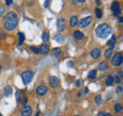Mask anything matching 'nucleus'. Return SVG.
Instances as JSON below:
<instances>
[{
	"mask_svg": "<svg viewBox=\"0 0 123 116\" xmlns=\"http://www.w3.org/2000/svg\"><path fill=\"white\" fill-rule=\"evenodd\" d=\"M18 25V16L15 12H9L8 14L5 16L4 19V27L5 29L9 31L14 30Z\"/></svg>",
	"mask_w": 123,
	"mask_h": 116,
	"instance_id": "obj_1",
	"label": "nucleus"
},
{
	"mask_svg": "<svg viewBox=\"0 0 123 116\" xmlns=\"http://www.w3.org/2000/svg\"><path fill=\"white\" fill-rule=\"evenodd\" d=\"M95 33H96V36L98 38H99V39H105V38H107L108 36L112 33V28L108 24L103 23V24L98 25L96 28Z\"/></svg>",
	"mask_w": 123,
	"mask_h": 116,
	"instance_id": "obj_2",
	"label": "nucleus"
},
{
	"mask_svg": "<svg viewBox=\"0 0 123 116\" xmlns=\"http://www.w3.org/2000/svg\"><path fill=\"white\" fill-rule=\"evenodd\" d=\"M21 77H22V80H23V83L25 85H28L30 84L33 78V72L31 70H27L24 73H22L21 75Z\"/></svg>",
	"mask_w": 123,
	"mask_h": 116,
	"instance_id": "obj_3",
	"label": "nucleus"
},
{
	"mask_svg": "<svg viewBox=\"0 0 123 116\" xmlns=\"http://www.w3.org/2000/svg\"><path fill=\"white\" fill-rule=\"evenodd\" d=\"M93 18L91 16H87V17H84L82 19H80V21H78V26L80 28V29H83V28H86L88 27L91 23H92Z\"/></svg>",
	"mask_w": 123,
	"mask_h": 116,
	"instance_id": "obj_4",
	"label": "nucleus"
},
{
	"mask_svg": "<svg viewBox=\"0 0 123 116\" xmlns=\"http://www.w3.org/2000/svg\"><path fill=\"white\" fill-rule=\"evenodd\" d=\"M122 60H123L122 54L120 52H117V53H116L114 55L113 59H112V63L115 66H120L122 64Z\"/></svg>",
	"mask_w": 123,
	"mask_h": 116,
	"instance_id": "obj_5",
	"label": "nucleus"
},
{
	"mask_svg": "<svg viewBox=\"0 0 123 116\" xmlns=\"http://www.w3.org/2000/svg\"><path fill=\"white\" fill-rule=\"evenodd\" d=\"M111 10H112V12H113V13H114L115 16L118 17L119 14H120V12H121V8H120V4H119V2H117V1H114V2L112 3Z\"/></svg>",
	"mask_w": 123,
	"mask_h": 116,
	"instance_id": "obj_6",
	"label": "nucleus"
},
{
	"mask_svg": "<svg viewBox=\"0 0 123 116\" xmlns=\"http://www.w3.org/2000/svg\"><path fill=\"white\" fill-rule=\"evenodd\" d=\"M21 114H22V116H31L32 114V109H31V106L25 105L21 110Z\"/></svg>",
	"mask_w": 123,
	"mask_h": 116,
	"instance_id": "obj_7",
	"label": "nucleus"
},
{
	"mask_svg": "<svg viewBox=\"0 0 123 116\" xmlns=\"http://www.w3.org/2000/svg\"><path fill=\"white\" fill-rule=\"evenodd\" d=\"M46 93H47V87H46V85H40L36 89V93L38 95H40V96L45 95Z\"/></svg>",
	"mask_w": 123,
	"mask_h": 116,
	"instance_id": "obj_8",
	"label": "nucleus"
},
{
	"mask_svg": "<svg viewBox=\"0 0 123 116\" xmlns=\"http://www.w3.org/2000/svg\"><path fill=\"white\" fill-rule=\"evenodd\" d=\"M64 28H65V19L62 17H60L57 21V29L60 31H62Z\"/></svg>",
	"mask_w": 123,
	"mask_h": 116,
	"instance_id": "obj_9",
	"label": "nucleus"
},
{
	"mask_svg": "<svg viewBox=\"0 0 123 116\" xmlns=\"http://www.w3.org/2000/svg\"><path fill=\"white\" fill-rule=\"evenodd\" d=\"M59 82H60V80H59L58 77H56V76H50L49 77V84H50V86L52 88L58 87Z\"/></svg>",
	"mask_w": 123,
	"mask_h": 116,
	"instance_id": "obj_10",
	"label": "nucleus"
},
{
	"mask_svg": "<svg viewBox=\"0 0 123 116\" xmlns=\"http://www.w3.org/2000/svg\"><path fill=\"white\" fill-rule=\"evenodd\" d=\"M91 57L93 58H95V59H98V58L100 57V55H101V51H100V49L99 48H94L92 51H91Z\"/></svg>",
	"mask_w": 123,
	"mask_h": 116,
	"instance_id": "obj_11",
	"label": "nucleus"
},
{
	"mask_svg": "<svg viewBox=\"0 0 123 116\" xmlns=\"http://www.w3.org/2000/svg\"><path fill=\"white\" fill-rule=\"evenodd\" d=\"M39 49H40V53L43 55H47L49 53V46L46 44H43Z\"/></svg>",
	"mask_w": 123,
	"mask_h": 116,
	"instance_id": "obj_12",
	"label": "nucleus"
},
{
	"mask_svg": "<svg viewBox=\"0 0 123 116\" xmlns=\"http://www.w3.org/2000/svg\"><path fill=\"white\" fill-rule=\"evenodd\" d=\"M74 38H75L77 41H81V40H83L84 35H83V33L80 32V30H75V31H74Z\"/></svg>",
	"mask_w": 123,
	"mask_h": 116,
	"instance_id": "obj_13",
	"label": "nucleus"
},
{
	"mask_svg": "<svg viewBox=\"0 0 123 116\" xmlns=\"http://www.w3.org/2000/svg\"><path fill=\"white\" fill-rule=\"evenodd\" d=\"M108 68V64L106 61H101L99 64H98V70L100 71V72H104V71H106Z\"/></svg>",
	"mask_w": 123,
	"mask_h": 116,
	"instance_id": "obj_14",
	"label": "nucleus"
},
{
	"mask_svg": "<svg viewBox=\"0 0 123 116\" xmlns=\"http://www.w3.org/2000/svg\"><path fill=\"white\" fill-rule=\"evenodd\" d=\"M105 83H106L107 86H112V85H114V83H115V78H114V76L108 75L107 77H106V79H105Z\"/></svg>",
	"mask_w": 123,
	"mask_h": 116,
	"instance_id": "obj_15",
	"label": "nucleus"
},
{
	"mask_svg": "<svg viewBox=\"0 0 123 116\" xmlns=\"http://www.w3.org/2000/svg\"><path fill=\"white\" fill-rule=\"evenodd\" d=\"M52 54H53V57L54 58H59L60 55H61V48L59 47H56L52 50Z\"/></svg>",
	"mask_w": 123,
	"mask_h": 116,
	"instance_id": "obj_16",
	"label": "nucleus"
},
{
	"mask_svg": "<svg viewBox=\"0 0 123 116\" xmlns=\"http://www.w3.org/2000/svg\"><path fill=\"white\" fill-rule=\"evenodd\" d=\"M78 24V18L77 16H72L71 18H70V26L72 27V28H74V27H76Z\"/></svg>",
	"mask_w": 123,
	"mask_h": 116,
	"instance_id": "obj_17",
	"label": "nucleus"
},
{
	"mask_svg": "<svg viewBox=\"0 0 123 116\" xmlns=\"http://www.w3.org/2000/svg\"><path fill=\"white\" fill-rule=\"evenodd\" d=\"M4 93H5V95H7V96L11 95V94L12 93V88L11 87V86H6V87L4 88Z\"/></svg>",
	"mask_w": 123,
	"mask_h": 116,
	"instance_id": "obj_18",
	"label": "nucleus"
},
{
	"mask_svg": "<svg viewBox=\"0 0 123 116\" xmlns=\"http://www.w3.org/2000/svg\"><path fill=\"white\" fill-rule=\"evenodd\" d=\"M88 78H90V79H95L96 78V76H97V70H90L89 72H88Z\"/></svg>",
	"mask_w": 123,
	"mask_h": 116,
	"instance_id": "obj_19",
	"label": "nucleus"
},
{
	"mask_svg": "<svg viewBox=\"0 0 123 116\" xmlns=\"http://www.w3.org/2000/svg\"><path fill=\"white\" fill-rule=\"evenodd\" d=\"M18 38H19V45H21V44L24 43V41H25V35H24V33L23 32H18Z\"/></svg>",
	"mask_w": 123,
	"mask_h": 116,
	"instance_id": "obj_20",
	"label": "nucleus"
},
{
	"mask_svg": "<svg viewBox=\"0 0 123 116\" xmlns=\"http://www.w3.org/2000/svg\"><path fill=\"white\" fill-rule=\"evenodd\" d=\"M112 54H113V47L109 48V49H107V50L105 51V53H104V57H105L106 58H111V56H112Z\"/></svg>",
	"mask_w": 123,
	"mask_h": 116,
	"instance_id": "obj_21",
	"label": "nucleus"
},
{
	"mask_svg": "<svg viewBox=\"0 0 123 116\" xmlns=\"http://www.w3.org/2000/svg\"><path fill=\"white\" fill-rule=\"evenodd\" d=\"M116 40H117L116 35H113L112 38L107 42V44L108 45H112V47H114V44H115V43H116Z\"/></svg>",
	"mask_w": 123,
	"mask_h": 116,
	"instance_id": "obj_22",
	"label": "nucleus"
},
{
	"mask_svg": "<svg viewBox=\"0 0 123 116\" xmlns=\"http://www.w3.org/2000/svg\"><path fill=\"white\" fill-rule=\"evenodd\" d=\"M42 40H43V42H48L49 41V33L48 32H44L43 34H42Z\"/></svg>",
	"mask_w": 123,
	"mask_h": 116,
	"instance_id": "obj_23",
	"label": "nucleus"
},
{
	"mask_svg": "<svg viewBox=\"0 0 123 116\" xmlns=\"http://www.w3.org/2000/svg\"><path fill=\"white\" fill-rule=\"evenodd\" d=\"M115 111L117 113H120L122 111V105L121 104H116L115 105Z\"/></svg>",
	"mask_w": 123,
	"mask_h": 116,
	"instance_id": "obj_24",
	"label": "nucleus"
},
{
	"mask_svg": "<svg viewBox=\"0 0 123 116\" xmlns=\"http://www.w3.org/2000/svg\"><path fill=\"white\" fill-rule=\"evenodd\" d=\"M95 13H96V16H97L98 19H100L102 17V12H101V10L99 8H97L95 10Z\"/></svg>",
	"mask_w": 123,
	"mask_h": 116,
	"instance_id": "obj_25",
	"label": "nucleus"
},
{
	"mask_svg": "<svg viewBox=\"0 0 123 116\" xmlns=\"http://www.w3.org/2000/svg\"><path fill=\"white\" fill-rule=\"evenodd\" d=\"M95 102H96V104L98 106H101V104H102V98H101V96L100 95H97L95 97Z\"/></svg>",
	"mask_w": 123,
	"mask_h": 116,
	"instance_id": "obj_26",
	"label": "nucleus"
},
{
	"mask_svg": "<svg viewBox=\"0 0 123 116\" xmlns=\"http://www.w3.org/2000/svg\"><path fill=\"white\" fill-rule=\"evenodd\" d=\"M21 98H23V92L22 91H17L16 92V100L19 101Z\"/></svg>",
	"mask_w": 123,
	"mask_h": 116,
	"instance_id": "obj_27",
	"label": "nucleus"
},
{
	"mask_svg": "<svg viewBox=\"0 0 123 116\" xmlns=\"http://www.w3.org/2000/svg\"><path fill=\"white\" fill-rule=\"evenodd\" d=\"M31 50L34 53V54H40V49L34 46H31Z\"/></svg>",
	"mask_w": 123,
	"mask_h": 116,
	"instance_id": "obj_28",
	"label": "nucleus"
},
{
	"mask_svg": "<svg viewBox=\"0 0 123 116\" xmlns=\"http://www.w3.org/2000/svg\"><path fill=\"white\" fill-rule=\"evenodd\" d=\"M56 41H57L58 43H62V42H63V36H62V35L56 36Z\"/></svg>",
	"mask_w": 123,
	"mask_h": 116,
	"instance_id": "obj_29",
	"label": "nucleus"
},
{
	"mask_svg": "<svg viewBox=\"0 0 123 116\" xmlns=\"http://www.w3.org/2000/svg\"><path fill=\"white\" fill-rule=\"evenodd\" d=\"M5 11H6V8L3 6H0V17H2L5 14Z\"/></svg>",
	"mask_w": 123,
	"mask_h": 116,
	"instance_id": "obj_30",
	"label": "nucleus"
},
{
	"mask_svg": "<svg viewBox=\"0 0 123 116\" xmlns=\"http://www.w3.org/2000/svg\"><path fill=\"white\" fill-rule=\"evenodd\" d=\"M98 116H112V114H110L109 112H105V111H100L98 112Z\"/></svg>",
	"mask_w": 123,
	"mask_h": 116,
	"instance_id": "obj_31",
	"label": "nucleus"
},
{
	"mask_svg": "<svg viewBox=\"0 0 123 116\" xmlns=\"http://www.w3.org/2000/svg\"><path fill=\"white\" fill-rule=\"evenodd\" d=\"M50 2H51V0H46V2H45V4H44V6H45V8H46V9H47V8L49 7Z\"/></svg>",
	"mask_w": 123,
	"mask_h": 116,
	"instance_id": "obj_32",
	"label": "nucleus"
},
{
	"mask_svg": "<svg viewBox=\"0 0 123 116\" xmlns=\"http://www.w3.org/2000/svg\"><path fill=\"white\" fill-rule=\"evenodd\" d=\"M117 93H121L123 92L122 86H117Z\"/></svg>",
	"mask_w": 123,
	"mask_h": 116,
	"instance_id": "obj_33",
	"label": "nucleus"
},
{
	"mask_svg": "<svg viewBox=\"0 0 123 116\" xmlns=\"http://www.w3.org/2000/svg\"><path fill=\"white\" fill-rule=\"evenodd\" d=\"M76 83H77L76 85H77L78 87H80V86L82 85V80H81V79H78L77 82H76Z\"/></svg>",
	"mask_w": 123,
	"mask_h": 116,
	"instance_id": "obj_34",
	"label": "nucleus"
},
{
	"mask_svg": "<svg viewBox=\"0 0 123 116\" xmlns=\"http://www.w3.org/2000/svg\"><path fill=\"white\" fill-rule=\"evenodd\" d=\"M27 102H28V98H27V97H25V96H23V101H22V104L25 106V105H27Z\"/></svg>",
	"mask_w": 123,
	"mask_h": 116,
	"instance_id": "obj_35",
	"label": "nucleus"
},
{
	"mask_svg": "<svg viewBox=\"0 0 123 116\" xmlns=\"http://www.w3.org/2000/svg\"><path fill=\"white\" fill-rule=\"evenodd\" d=\"M5 2L7 4V6H11L12 3V0H5Z\"/></svg>",
	"mask_w": 123,
	"mask_h": 116,
	"instance_id": "obj_36",
	"label": "nucleus"
},
{
	"mask_svg": "<svg viewBox=\"0 0 123 116\" xmlns=\"http://www.w3.org/2000/svg\"><path fill=\"white\" fill-rule=\"evenodd\" d=\"M116 81H117V83L120 82V77H118V75H116Z\"/></svg>",
	"mask_w": 123,
	"mask_h": 116,
	"instance_id": "obj_37",
	"label": "nucleus"
},
{
	"mask_svg": "<svg viewBox=\"0 0 123 116\" xmlns=\"http://www.w3.org/2000/svg\"><path fill=\"white\" fill-rule=\"evenodd\" d=\"M81 96V92H79L78 93V94H77V98L78 99H80V97Z\"/></svg>",
	"mask_w": 123,
	"mask_h": 116,
	"instance_id": "obj_38",
	"label": "nucleus"
},
{
	"mask_svg": "<svg viewBox=\"0 0 123 116\" xmlns=\"http://www.w3.org/2000/svg\"><path fill=\"white\" fill-rule=\"evenodd\" d=\"M118 21H119V23H120V24H122V23H123V18H122V17H119V18H118Z\"/></svg>",
	"mask_w": 123,
	"mask_h": 116,
	"instance_id": "obj_39",
	"label": "nucleus"
},
{
	"mask_svg": "<svg viewBox=\"0 0 123 116\" xmlns=\"http://www.w3.org/2000/svg\"><path fill=\"white\" fill-rule=\"evenodd\" d=\"M73 65H74V64H73V62H71V61H69V62H68V66H69V67H72Z\"/></svg>",
	"mask_w": 123,
	"mask_h": 116,
	"instance_id": "obj_40",
	"label": "nucleus"
},
{
	"mask_svg": "<svg viewBox=\"0 0 123 116\" xmlns=\"http://www.w3.org/2000/svg\"><path fill=\"white\" fill-rule=\"evenodd\" d=\"M77 2H79V3H84L85 0H77Z\"/></svg>",
	"mask_w": 123,
	"mask_h": 116,
	"instance_id": "obj_41",
	"label": "nucleus"
},
{
	"mask_svg": "<svg viewBox=\"0 0 123 116\" xmlns=\"http://www.w3.org/2000/svg\"><path fill=\"white\" fill-rule=\"evenodd\" d=\"M39 114H40V110H37V112H36L35 116H39Z\"/></svg>",
	"mask_w": 123,
	"mask_h": 116,
	"instance_id": "obj_42",
	"label": "nucleus"
},
{
	"mask_svg": "<svg viewBox=\"0 0 123 116\" xmlns=\"http://www.w3.org/2000/svg\"><path fill=\"white\" fill-rule=\"evenodd\" d=\"M88 92H89V89H88V88L86 87V88H85V93H88Z\"/></svg>",
	"mask_w": 123,
	"mask_h": 116,
	"instance_id": "obj_43",
	"label": "nucleus"
},
{
	"mask_svg": "<svg viewBox=\"0 0 123 116\" xmlns=\"http://www.w3.org/2000/svg\"><path fill=\"white\" fill-rule=\"evenodd\" d=\"M97 4L99 5V4H100V0H97Z\"/></svg>",
	"mask_w": 123,
	"mask_h": 116,
	"instance_id": "obj_44",
	"label": "nucleus"
},
{
	"mask_svg": "<svg viewBox=\"0 0 123 116\" xmlns=\"http://www.w3.org/2000/svg\"><path fill=\"white\" fill-rule=\"evenodd\" d=\"M1 69H2V66H1V64H0V71H1Z\"/></svg>",
	"mask_w": 123,
	"mask_h": 116,
	"instance_id": "obj_45",
	"label": "nucleus"
},
{
	"mask_svg": "<svg viewBox=\"0 0 123 116\" xmlns=\"http://www.w3.org/2000/svg\"><path fill=\"white\" fill-rule=\"evenodd\" d=\"M0 116H2V114H1V113H0Z\"/></svg>",
	"mask_w": 123,
	"mask_h": 116,
	"instance_id": "obj_46",
	"label": "nucleus"
},
{
	"mask_svg": "<svg viewBox=\"0 0 123 116\" xmlns=\"http://www.w3.org/2000/svg\"><path fill=\"white\" fill-rule=\"evenodd\" d=\"M74 116H79V115H74Z\"/></svg>",
	"mask_w": 123,
	"mask_h": 116,
	"instance_id": "obj_47",
	"label": "nucleus"
}]
</instances>
